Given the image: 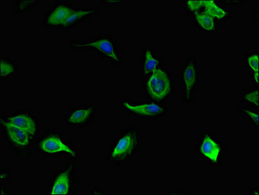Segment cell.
<instances>
[{
	"instance_id": "9c48e42d",
	"label": "cell",
	"mask_w": 259,
	"mask_h": 195,
	"mask_svg": "<svg viewBox=\"0 0 259 195\" xmlns=\"http://www.w3.org/2000/svg\"><path fill=\"white\" fill-rule=\"evenodd\" d=\"M77 163L71 162L59 167L47 183L45 194L75 195L78 186Z\"/></svg>"
},
{
	"instance_id": "5b68a950",
	"label": "cell",
	"mask_w": 259,
	"mask_h": 195,
	"mask_svg": "<svg viewBox=\"0 0 259 195\" xmlns=\"http://www.w3.org/2000/svg\"><path fill=\"white\" fill-rule=\"evenodd\" d=\"M176 86L174 75L166 66L141 79V89L145 93L146 99L166 104L175 94Z\"/></svg>"
},
{
	"instance_id": "603a6c76",
	"label": "cell",
	"mask_w": 259,
	"mask_h": 195,
	"mask_svg": "<svg viewBox=\"0 0 259 195\" xmlns=\"http://www.w3.org/2000/svg\"><path fill=\"white\" fill-rule=\"evenodd\" d=\"M11 180V172L9 169L6 168L0 169V183L9 182Z\"/></svg>"
},
{
	"instance_id": "4316f807",
	"label": "cell",
	"mask_w": 259,
	"mask_h": 195,
	"mask_svg": "<svg viewBox=\"0 0 259 195\" xmlns=\"http://www.w3.org/2000/svg\"><path fill=\"white\" fill-rule=\"evenodd\" d=\"M0 194H11L10 189H9V188L6 186V183H0Z\"/></svg>"
},
{
	"instance_id": "5bb4252c",
	"label": "cell",
	"mask_w": 259,
	"mask_h": 195,
	"mask_svg": "<svg viewBox=\"0 0 259 195\" xmlns=\"http://www.w3.org/2000/svg\"><path fill=\"white\" fill-rule=\"evenodd\" d=\"M100 12L97 7H75L61 31L74 30L78 26L90 21L92 17L97 16Z\"/></svg>"
},
{
	"instance_id": "ffe728a7",
	"label": "cell",
	"mask_w": 259,
	"mask_h": 195,
	"mask_svg": "<svg viewBox=\"0 0 259 195\" xmlns=\"http://www.w3.org/2000/svg\"><path fill=\"white\" fill-rule=\"evenodd\" d=\"M237 111L240 115L246 119L249 125L253 127L254 130H258L259 109L251 108L244 105H239L237 107Z\"/></svg>"
},
{
	"instance_id": "30bf717a",
	"label": "cell",
	"mask_w": 259,
	"mask_h": 195,
	"mask_svg": "<svg viewBox=\"0 0 259 195\" xmlns=\"http://www.w3.org/2000/svg\"><path fill=\"white\" fill-rule=\"evenodd\" d=\"M99 111L95 104H81L71 105L67 113L63 117L66 126L82 129L93 125Z\"/></svg>"
},
{
	"instance_id": "52a82bcc",
	"label": "cell",
	"mask_w": 259,
	"mask_h": 195,
	"mask_svg": "<svg viewBox=\"0 0 259 195\" xmlns=\"http://www.w3.org/2000/svg\"><path fill=\"white\" fill-rule=\"evenodd\" d=\"M0 133L8 148L17 157L31 158L35 152V137L24 128L0 121Z\"/></svg>"
},
{
	"instance_id": "2e32d148",
	"label": "cell",
	"mask_w": 259,
	"mask_h": 195,
	"mask_svg": "<svg viewBox=\"0 0 259 195\" xmlns=\"http://www.w3.org/2000/svg\"><path fill=\"white\" fill-rule=\"evenodd\" d=\"M194 26L198 31L203 33H217L220 31V24L203 10L195 13L190 16Z\"/></svg>"
},
{
	"instance_id": "d6986e66",
	"label": "cell",
	"mask_w": 259,
	"mask_h": 195,
	"mask_svg": "<svg viewBox=\"0 0 259 195\" xmlns=\"http://www.w3.org/2000/svg\"><path fill=\"white\" fill-rule=\"evenodd\" d=\"M259 88L257 87L242 89L239 94V102L242 105L259 109Z\"/></svg>"
},
{
	"instance_id": "7402d4cb",
	"label": "cell",
	"mask_w": 259,
	"mask_h": 195,
	"mask_svg": "<svg viewBox=\"0 0 259 195\" xmlns=\"http://www.w3.org/2000/svg\"><path fill=\"white\" fill-rule=\"evenodd\" d=\"M182 3L185 13L189 16L203 10V0H185Z\"/></svg>"
},
{
	"instance_id": "d4e9b609",
	"label": "cell",
	"mask_w": 259,
	"mask_h": 195,
	"mask_svg": "<svg viewBox=\"0 0 259 195\" xmlns=\"http://www.w3.org/2000/svg\"><path fill=\"white\" fill-rule=\"evenodd\" d=\"M100 3L105 6L118 7L123 6L125 2L121 0H102L100 1Z\"/></svg>"
},
{
	"instance_id": "83f0119b",
	"label": "cell",
	"mask_w": 259,
	"mask_h": 195,
	"mask_svg": "<svg viewBox=\"0 0 259 195\" xmlns=\"http://www.w3.org/2000/svg\"><path fill=\"white\" fill-rule=\"evenodd\" d=\"M167 194H180V195H187L189 194V192L185 191V190L182 189H175V190H169L166 192Z\"/></svg>"
},
{
	"instance_id": "6da1fadb",
	"label": "cell",
	"mask_w": 259,
	"mask_h": 195,
	"mask_svg": "<svg viewBox=\"0 0 259 195\" xmlns=\"http://www.w3.org/2000/svg\"><path fill=\"white\" fill-rule=\"evenodd\" d=\"M69 48L76 52L95 53L100 60L107 62L112 67H120L123 64L121 46L118 39L111 33L70 38Z\"/></svg>"
},
{
	"instance_id": "7c38bea8",
	"label": "cell",
	"mask_w": 259,
	"mask_h": 195,
	"mask_svg": "<svg viewBox=\"0 0 259 195\" xmlns=\"http://www.w3.org/2000/svg\"><path fill=\"white\" fill-rule=\"evenodd\" d=\"M0 121L24 128L36 139L41 135L42 124L38 117L31 110L18 109L11 113L2 114Z\"/></svg>"
},
{
	"instance_id": "9a60e30c",
	"label": "cell",
	"mask_w": 259,
	"mask_h": 195,
	"mask_svg": "<svg viewBox=\"0 0 259 195\" xmlns=\"http://www.w3.org/2000/svg\"><path fill=\"white\" fill-rule=\"evenodd\" d=\"M203 11L216 20L220 24L229 21L233 17L232 9L225 6L221 1L203 0Z\"/></svg>"
},
{
	"instance_id": "8fae6325",
	"label": "cell",
	"mask_w": 259,
	"mask_h": 195,
	"mask_svg": "<svg viewBox=\"0 0 259 195\" xmlns=\"http://www.w3.org/2000/svg\"><path fill=\"white\" fill-rule=\"evenodd\" d=\"M75 6L69 1L55 0L43 14L42 26L61 31Z\"/></svg>"
},
{
	"instance_id": "7a4b0ae2",
	"label": "cell",
	"mask_w": 259,
	"mask_h": 195,
	"mask_svg": "<svg viewBox=\"0 0 259 195\" xmlns=\"http://www.w3.org/2000/svg\"><path fill=\"white\" fill-rule=\"evenodd\" d=\"M35 152L45 158H66L77 163L81 157L79 146L66 138L65 133L54 127L47 128L36 139Z\"/></svg>"
},
{
	"instance_id": "f1b7e54d",
	"label": "cell",
	"mask_w": 259,
	"mask_h": 195,
	"mask_svg": "<svg viewBox=\"0 0 259 195\" xmlns=\"http://www.w3.org/2000/svg\"><path fill=\"white\" fill-rule=\"evenodd\" d=\"M248 195H259V187L258 186H253L249 188L248 192H247Z\"/></svg>"
},
{
	"instance_id": "44dd1931",
	"label": "cell",
	"mask_w": 259,
	"mask_h": 195,
	"mask_svg": "<svg viewBox=\"0 0 259 195\" xmlns=\"http://www.w3.org/2000/svg\"><path fill=\"white\" fill-rule=\"evenodd\" d=\"M41 3L40 0H15L14 13L17 15H27L35 11Z\"/></svg>"
},
{
	"instance_id": "e0dca14e",
	"label": "cell",
	"mask_w": 259,
	"mask_h": 195,
	"mask_svg": "<svg viewBox=\"0 0 259 195\" xmlns=\"http://www.w3.org/2000/svg\"><path fill=\"white\" fill-rule=\"evenodd\" d=\"M243 66L249 75V81L253 87L259 86V53L247 52L243 54Z\"/></svg>"
},
{
	"instance_id": "3957f363",
	"label": "cell",
	"mask_w": 259,
	"mask_h": 195,
	"mask_svg": "<svg viewBox=\"0 0 259 195\" xmlns=\"http://www.w3.org/2000/svg\"><path fill=\"white\" fill-rule=\"evenodd\" d=\"M143 139V133L137 126L122 128L112 139L105 156V162L111 163L114 167L122 166L139 154Z\"/></svg>"
},
{
	"instance_id": "8992f818",
	"label": "cell",
	"mask_w": 259,
	"mask_h": 195,
	"mask_svg": "<svg viewBox=\"0 0 259 195\" xmlns=\"http://www.w3.org/2000/svg\"><path fill=\"white\" fill-rule=\"evenodd\" d=\"M194 152L208 166L219 167L224 164L228 148L214 131L203 130L196 137Z\"/></svg>"
},
{
	"instance_id": "4fadbf2b",
	"label": "cell",
	"mask_w": 259,
	"mask_h": 195,
	"mask_svg": "<svg viewBox=\"0 0 259 195\" xmlns=\"http://www.w3.org/2000/svg\"><path fill=\"white\" fill-rule=\"evenodd\" d=\"M164 66V59L159 56L154 48H142L139 60V75L141 79L147 77L155 70Z\"/></svg>"
},
{
	"instance_id": "cb8c5ba5",
	"label": "cell",
	"mask_w": 259,
	"mask_h": 195,
	"mask_svg": "<svg viewBox=\"0 0 259 195\" xmlns=\"http://www.w3.org/2000/svg\"><path fill=\"white\" fill-rule=\"evenodd\" d=\"M221 3L224 5L225 6L229 8L230 6H243L246 4V1H242V0H222Z\"/></svg>"
},
{
	"instance_id": "484cf974",
	"label": "cell",
	"mask_w": 259,
	"mask_h": 195,
	"mask_svg": "<svg viewBox=\"0 0 259 195\" xmlns=\"http://www.w3.org/2000/svg\"><path fill=\"white\" fill-rule=\"evenodd\" d=\"M108 194V192H107L106 190L101 189V188L98 187H94L90 192V194L106 195Z\"/></svg>"
},
{
	"instance_id": "ac0fdd59",
	"label": "cell",
	"mask_w": 259,
	"mask_h": 195,
	"mask_svg": "<svg viewBox=\"0 0 259 195\" xmlns=\"http://www.w3.org/2000/svg\"><path fill=\"white\" fill-rule=\"evenodd\" d=\"M1 66V75L0 82L5 83L15 78L19 77L20 75V66L13 61L8 56H2L0 59Z\"/></svg>"
},
{
	"instance_id": "277c9868",
	"label": "cell",
	"mask_w": 259,
	"mask_h": 195,
	"mask_svg": "<svg viewBox=\"0 0 259 195\" xmlns=\"http://www.w3.org/2000/svg\"><path fill=\"white\" fill-rule=\"evenodd\" d=\"M119 109L130 119L146 123L159 122L167 116L169 107L166 103L146 99L137 100L130 96L118 100Z\"/></svg>"
},
{
	"instance_id": "ba28073f",
	"label": "cell",
	"mask_w": 259,
	"mask_h": 195,
	"mask_svg": "<svg viewBox=\"0 0 259 195\" xmlns=\"http://www.w3.org/2000/svg\"><path fill=\"white\" fill-rule=\"evenodd\" d=\"M181 101L183 104H193L195 96L203 83V75L198 62L194 57H189L180 66L178 73Z\"/></svg>"
}]
</instances>
